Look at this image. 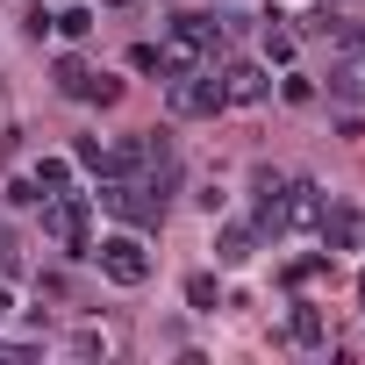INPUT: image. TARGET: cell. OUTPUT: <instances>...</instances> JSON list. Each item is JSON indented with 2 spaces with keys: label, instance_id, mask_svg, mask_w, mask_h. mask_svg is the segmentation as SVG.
I'll list each match as a JSON object with an SVG mask.
<instances>
[{
  "label": "cell",
  "instance_id": "cell-22",
  "mask_svg": "<svg viewBox=\"0 0 365 365\" xmlns=\"http://www.w3.org/2000/svg\"><path fill=\"white\" fill-rule=\"evenodd\" d=\"M194 208H208V215L222 208V187H215V179H201V187H194Z\"/></svg>",
  "mask_w": 365,
  "mask_h": 365
},
{
  "label": "cell",
  "instance_id": "cell-2",
  "mask_svg": "<svg viewBox=\"0 0 365 365\" xmlns=\"http://www.w3.org/2000/svg\"><path fill=\"white\" fill-rule=\"evenodd\" d=\"M165 101H172V115H179V122H208V115H222V108H230V93H222V72H215V65H187V72H172V79H165Z\"/></svg>",
  "mask_w": 365,
  "mask_h": 365
},
{
  "label": "cell",
  "instance_id": "cell-28",
  "mask_svg": "<svg viewBox=\"0 0 365 365\" xmlns=\"http://www.w3.org/2000/svg\"><path fill=\"white\" fill-rule=\"evenodd\" d=\"M108 8H122V0H108Z\"/></svg>",
  "mask_w": 365,
  "mask_h": 365
},
{
  "label": "cell",
  "instance_id": "cell-18",
  "mask_svg": "<svg viewBox=\"0 0 365 365\" xmlns=\"http://www.w3.org/2000/svg\"><path fill=\"white\" fill-rule=\"evenodd\" d=\"M265 58L272 65H294V29H265Z\"/></svg>",
  "mask_w": 365,
  "mask_h": 365
},
{
  "label": "cell",
  "instance_id": "cell-15",
  "mask_svg": "<svg viewBox=\"0 0 365 365\" xmlns=\"http://www.w3.org/2000/svg\"><path fill=\"white\" fill-rule=\"evenodd\" d=\"M72 165H93V172H101V165H108V136H79V143H72Z\"/></svg>",
  "mask_w": 365,
  "mask_h": 365
},
{
  "label": "cell",
  "instance_id": "cell-25",
  "mask_svg": "<svg viewBox=\"0 0 365 365\" xmlns=\"http://www.w3.org/2000/svg\"><path fill=\"white\" fill-rule=\"evenodd\" d=\"M72 351H79V358H101L108 344H101V329H79V336H72Z\"/></svg>",
  "mask_w": 365,
  "mask_h": 365
},
{
  "label": "cell",
  "instance_id": "cell-24",
  "mask_svg": "<svg viewBox=\"0 0 365 365\" xmlns=\"http://www.w3.org/2000/svg\"><path fill=\"white\" fill-rule=\"evenodd\" d=\"M279 93H287V101H294V108H301V101H315V86H308V79H301V72H287V86H279Z\"/></svg>",
  "mask_w": 365,
  "mask_h": 365
},
{
  "label": "cell",
  "instance_id": "cell-13",
  "mask_svg": "<svg viewBox=\"0 0 365 365\" xmlns=\"http://www.w3.org/2000/svg\"><path fill=\"white\" fill-rule=\"evenodd\" d=\"M58 93H72V101H86V93H93V72H86L79 58H58Z\"/></svg>",
  "mask_w": 365,
  "mask_h": 365
},
{
  "label": "cell",
  "instance_id": "cell-19",
  "mask_svg": "<svg viewBox=\"0 0 365 365\" xmlns=\"http://www.w3.org/2000/svg\"><path fill=\"white\" fill-rule=\"evenodd\" d=\"M187 301H194L201 315H215V279H208V272H194V279H187Z\"/></svg>",
  "mask_w": 365,
  "mask_h": 365
},
{
  "label": "cell",
  "instance_id": "cell-11",
  "mask_svg": "<svg viewBox=\"0 0 365 365\" xmlns=\"http://www.w3.org/2000/svg\"><path fill=\"white\" fill-rule=\"evenodd\" d=\"M215 258H222V265H251V258H258V230H251V222H222V230H215Z\"/></svg>",
  "mask_w": 365,
  "mask_h": 365
},
{
  "label": "cell",
  "instance_id": "cell-21",
  "mask_svg": "<svg viewBox=\"0 0 365 365\" xmlns=\"http://www.w3.org/2000/svg\"><path fill=\"white\" fill-rule=\"evenodd\" d=\"M322 265H329V258H301V265H287V287H308Z\"/></svg>",
  "mask_w": 365,
  "mask_h": 365
},
{
  "label": "cell",
  "instance_id": "cell-7",
  "mask_svg": "<svg viewBox=\"0 0 365 365\" xmlns=\"http://www.w3.org/2000/svg\"><path fill=\"white\" fill-rule=\"evenodd\" d=\"M315 230H322V244H329V251H358V244H365V215H358L351 201H329Z\"/></svg>",
  "mask_w": 365,
  "mask_h": 365
},
{
  "label": "cell",
  "instance_id": "cell-20",
  "mask_svg": "<svg viewBox=\"0 0 365 365\" xmlns=\"http://www.w3.org/2000/svg\"><path fill=\"white\" fill-rule=\"evenodd\" d=\"M8 201H15V208H36V201H43V187H36V179H15Z\"/></svg>",
  "mask_w": 365,
  "mask_h": 365
},
{
  "label": "cell",
  "instance_id": "cell-14",
  "mask_svg": "<svg viewBox=\"0 0 365 365\" xmlns=\"http://www.w3.org/2000/svg\"><path fill=\"white\" fill-rule=\"evenodd\" d=\"M29 179H36V187H51V194H65V187H72V158H43Z\"/></svg>",
  "mask_w": 365,
  "mask_h": 365
},
{
  "label": "cell",
  "instance_id": "cell-26",
  "mask_svg": "<svg viewBox=\"0 0 365 365\" xmlns=\"http://www.w3.org/2000/svg\"><path fill=\"white\" fill-rule=\"evenodd\" d=\"M8 308H15V294H8V279H0V315H8Z\"/></svg>",
  "mask_w": 365,
  "mask_h": 365
},
{
  "label": "cell",
  "instance_id": "cell-4",
  "mask_svg": "<svg viewBox=\"0 0 365 365\" xmlns=\"http://www.w3.org/2000/svg\"><path fill=\"white\" fill-rule=\"evenodd\" d=\"M93 265H101V279H115V287H143V279H150V251H143L136 230L101 237V244H93Z\"/></svg>",
  "mask_w": 365,
  "mask_h": 365
},
{
  "label": "cell",
  "instance_id": "cell-12",
  "mask_svg": "<svg viewBox=\"0 0 365 365\" xmlns=\"http://www.w3.org/2000/svg\"><path fill=\"white\" fill-rule=\"evenodd\" d=\"M51 29L79 43V36H93V8H86V0H58V15H51Z\"/></svg>",
  "mask_w": 365,
  "mask_h": 365
},
{
  "label": "cell",
  "instance_id": "cell-16",
  "mask_svg": "<svg viewBox=\"0 0 365 365\" xmlns=\"http://www.w3.org/2000/svg\"><path fill=\"white\" fill-rule=\"evenodd\" d=\"M329 93H344V101H365V65H344V72L329 79Z\"/></svg>",
  "mask_w": 365,
  "mask_h": 365
},
{
  "label": "cell",
  "instance_id": "cell-23",
  "mask_svg": "<svg viewBox=\"0 0 365 365\" xmlns=\"http://www.w3.org/2000/svg\"><path fill=\"white\" fill-rule=\"evenodd\" d=\"M86 101H122V79H108V72H93V93Z\"/></svg>",
  "mask_w": 365,
  "mask_h": 365
},
{
  "label": "cell",
  "instance_id": "cell-6",
  "mask_svg": "<svg viewBox=\"0 0 365 365\" xmlns=\"http://www.w3.org/2000/svg\"><path fill=\"white\" fill-rule=\"evenodd\" d=\"M165 43H172V51H187L194 65H215V51H222V29H215L208 15H194V8H187V15H172V36H165Z\"/></svg>",
  "mask_w": 365,
  "mask_h": 365
},
{
  "label": "cell",
  "instance_id": "cell-5",
  "mask_svg": "<svg viewBox=\"0 0 365 365\" xmlns=\"http://www.w3.org/2000/svg\"><path fill=\"white\" fill-rule=\"evenodd\" d=\"M329 208V194L315 187V179H287L279 187V208H272V237H294V230H315Z\"/></svg>",
  "mask_w": 365,
  "mask_h": 365
},
{
  "label": "cell",
  "instance_id": "cell-3",
  "mask_svg": "<svg viewBox=\"0 0 365 365\" xmlns=\"http://www.w3.org/2000/svg\"><path fill=\"white\" fill-rule=\"evenodd\" d=\"M101 208L122 215L129 230H165V194L150 179H101Z\"/></svg>",
  "mask_w": 365,
  "mask_h": 365
},
{
  "label": "cell",
  "instance_id": "cell-10",
  "mask_svg": "<svg viewBox=\"0 0 365 365\" xmlns=\"http://www.w3.org/2000/svg\"><path fill=\"white\" fill-rule=\"evenodd\" d=\"M101 179H143V136H108Z\"/></svg>",
  "mask_w": 365,
  "mask_h": 365
},
{
  "label": "cell",
  "instance_id": "cell-17",
  "mask_svg": "<svg viewBox=\"0 0 365 365\" xmlns=\"http://www.w3.org/2000/svg\"><path fill=\"white\" fill-rule=\"evenodd\" d=\"M15 272H22V237L0 230V279H15Z\"/></svg>",
  "mask_w": 365,
  "mask_h": 365
},
{
  "label": "cell",
  "instance_id": "cell-8",
  "mask_svg": "<svg viewBox=\"0 0 365 365\" xmlns=\"http://www.w3.org/2000/svg\"><path fill=\"white\" fill-rule=\"evenodd\" d=\"M222 93H230L237 108H251V101H265V93H272V72H265V65H251V58H237V65H222Z\"/></svg>",
  "mask_w": 365,
  "mask_h": 365
},
{
  "label": "cell",
  "instance_id": "cell-27",
  "mask_svg": "<svg viewBox=\"0 0 365 365\" xmlns=\"http://www.w3.org/2000/svg\"><path fill=\"white\" fill-rule=\"evenodd\" d=\"M358 308H365V272H358Z\"/></svg>",
  "mask_w": 365,
  "mask_h": 365
},
{
  "label": "cell",
  "instance_id": "cell-1",
  "mask_svg": "<svg viewBox=\"0 0 365 365\" xmlns=\"http://www.w3.org/2000/svg\"><path fill=\"white\" fill-rule=\"evenodd\" d=\"M43 237L65 251V258H93V201L86 194H51L43 201Z\"/></svg>",
  "mask_w": 365,
  "mask_h": 365
},
{
  "label": "cell",
  "instance_id": "cell-9",
  "mask_svg": "<svg viewBox=\"0 0 365 365\" xmlns=\"http://www.w3.org/2000/svg\"><path fill=\"white\" fill-rule=\"evenodd\" d=\"M287 344H301V351H322V344H329V322H322L315 301H294V315H287Z\"/></svg>",
  "mask_w": 365,
  "mask_h": 365
}]
</instances>
